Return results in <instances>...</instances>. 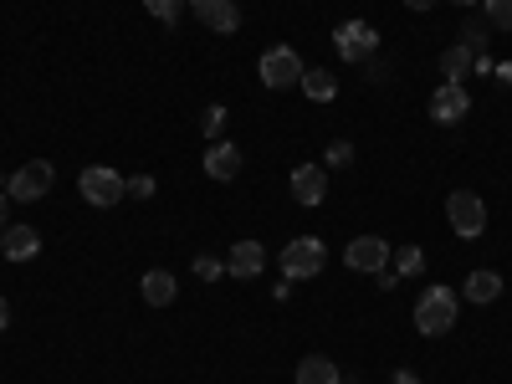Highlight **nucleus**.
Wrapping results in <instances>:
<instances>
[{
	"label": "nucleus",
	"instance_id": "1",
	"mask_svg": "<svg viewBox=\"0 0 512 384\" xmlns=\"http://www.w3.org/2000/svg\"><path fill=\"white\" fill-rule=\"evenodd\" d=\"M415 328L425 338H441L456 328V292L451 287H425L420 303H415Z\"/></svg>",
	"mask_w": 512,
	"mask_h": 384
},
{
	"label": "nucleus",
	"instance_id": "2",
	"mask_svg": "<svg viewBox=\"0 0 512 384\" xmlns=\"http://www.w3.org/2000/svg\"><path fill=\"white\" fill-rule=\"evenodd\" d=\"M446 221H451V231H456L461 241H477V236L487 231V205H482V195L451 190V195H446Z\"/></svg>",
	"mask_w": 512,
	"mask_h": 384
},
{
	"label": "nucleus",
	"instance_id": "3",
	"mask_svg": "<svg viewBox=\"0 0 512 384\" xmlns=\"http://www.w3.org/2000/svg\"><path fill=\"white\" fill-rule=\"evenodd\" d=\"M323 262H328V246H323L318 236H297V241H287V246H282V272H287L292 282L318 277V272H323Z\"/></svg>",
	"mask_w": 512,
	"mask_h": 384
},
{
	"label": "nucleus",
	"instance_id": "4",
	"mask_svg": "<svg viewBox=\"0 0 512 384\" xmlns=\"http://www.w3.org/2000/svg\"><path fill=\"white\" fill-rule=\"evenodd\" d=\"M256 72H262V82H267L272 93H282V88H297L308 67H303V57H297V47H267Z\"/></svg>",
	"mask_w": 512,
	"mask_h": 384
},
{
	"label": "nucleus",
	"instance_id": "5",
	"mask_svg": "<svg viewBox=\"0 0 512 384\" xmlns=\"http://www.w3.org/2000/svg\"><path fill=\"white\" fill-rule=\"evenodd\" d=\"M77 190H82V200H88V205L108 210V205H118V200L128 195V180L118 175V169H103V164H93V169H82Z\"/></svg>",
	"mask_w": 512,
	"mask_h": 384
},
{
	"label": "nucleus",
	"instance_id": "6",
	"mask_svg": "<svg viewBox=\"0 0 512 384\" xmlns=\"http://www.w3.org/2000/svg\"><path fill=\"white\" fill-rule=\"evenodd\" d=\"M52 185H57V169H52L47 159H31V164H21L16 175H11L6 195L21 200V205H31V200H41V195H52Z\"/></svg>",
	"mask_w": 512,
	"mask_h": 384
},
{
	"label": "nucleus",
	"instance_id": "7",
	"mask_svg": "<svg viewBox=\"0 0 512 384\" xmlns=\"http://www.w3.org/2000/svg\"><path fill=\"white\" fill-rule=\"evenodd\" d=\"M390 241L384 236H354L349 246H344V267H354V272H364V277H379L384 267H390Z\"/></svg>",
	"mask_w": 512,
	"mask_h": 384
},
{
	"label": "nucleus",
	"instance_id": "8",
	"mask_svg": "<svg viewBox=\"0 0 512 384\" xmlns=\"http://www.w3.org/2000/svg\"><path fill=\"white\" fill-rule=\"evenodd\" d=\"M333 41H338V57H344V62H369L374 52H379V31L369 26V21H344V26H338L333 31Z\"/></svg>",
	"mask_w": 512,
	"mask_h": 384
},
{
	"label": "nucleus",
	"instance_id": "9",
	"mask_svg": "<svg viewBox=\"0 0 512 384\" xmlns=\"http://www.w3.org/2000/svg\"><path fill=\"white\" fill-rule=\"evenodd\" d=\"M190 11L205 31H216V36H236L241 31V11H236V0H190Z\"/></svg>",
	"mask_w": 512,
	"mask_h": 384
},
{
	"label": "nucleus",
	"instance_id": "10",
	"mask_svg": "<svg viewBox=\"0 0 512 384\" xmlns=\"http://www.w3.org/2000/svg\"><path fill=\"white\" fill-rule=\"evenodd\" d=\"M466 113H472V98H466V88H461V82H441V88L431 93V118H436L441 128L461 123Z\"/></svg>",
	"mask_w": 512,
	"mask_h": 384
},
{
	"label": "nucleus",
	"instance_id": "11",
	"mask_svg": "<svg viewBox=\"0 0 512 384\" xmlns=\"http://www.w3.org/2000/svg\"><path fill=\"white\" fill-rule=\"evenodd\" d=\"M292 195H297V205H323V195H328V169H323V164H297V169H292Z\"/></svg>",
	"mask_w": 512,
	"mask_h": 384
},
{
	"label": "nucleus",
	"instance_id": "12",
	"mask_svg": "<svg viewBox=\"0 0 512 384\" xmlns=\"http://www.w3.org/2000/svg\"><path fill=\"white\" fill-rule=\"evenodd\" d=\"M262 267H267L262 241H236L226 256V277H262Z\"/></svg>",
	"mask_w": 512,
	"mask_h": 384
},
{
	"label": "nucleus",
	"instance_id": "13",
	"mask_svg": "<svg viewBox=\"0 0 512 384\" xmlns=\"http://www.w3.org/2000/svg\"><path fill=\"white\" fill-rule=\"evenodd\" d=\"M36 251H41L36 226H6L0 231V256H6V262H31Z\"/></svg>",
	"mask_w": 512,
	"mask_h": 384
},
{
	"label": "nucleus",
	"instance_id": "14",
	"mask_svg": "<svg viewBox=\"0 0 512 384\" xmlns=\"http://www.w3.org/2000/svg\"><path fill=\"white\" fill-rule=\"evenodd\" d=\"M205 175H210V180H221V185L236 180V175H241V149L226 144V139H216V144L205 149Z\"/></svg>",
	"mask_w": 512,
	"mask_h": 384
},
{
	"label": "nucleus",
	"instance_id": "15",
	"mask_svg": "<svg viewBox=\"0 0 512 384\" xmlns=\"http://www.w3.org/2000/svg\"><path fill=\"white\" fill-rule=\"evenodd\" d=\"M175 297H180V282H175V272H164V267L144 272V303H149V308H169Z\"/></svg>",
	"mask_w": 512,
	"mask_h": 384
},
{
	"label": "nucleus",
	"instance_id": "16",
	"mask_svg": "<svg viewBox=\"0 0 512 384\" xmlns=\"http://www.w3.org/2000/svg\"><path fill=\"white\" fill-rule=\"evenodd\" d=\"M461 292H466V303H477V308H482V303H497V297H502V277L482 267V272L466 277V287H461Z\"/></svg>",
	"mask_w": 512,
	"mask_h": 384
},
{
	"label": "nucleus",
	"instance_id": "17",
	"mask_svg": "<svg viewBox=\"0 0 512 384\" xmlns=\"http://www.w3.org/2000/svg\"><path fill=\"white\" fill-rule=\"evenodd\" d=\"M297 384H338V364L323 359V354H308L297 364Z\"/></svg>",
	"mask_w": 512,
	"mask_h": 384
},
{
	"label": "nucleus",
	"instance_id": "18",
	"mask_svg": "<svg viewBox=\"0 0 512 384\" xmlns=\"http://www.w3.org/2000/svg\"><path fill=\"white\" fill-rule=\"evenodd\" d=\"M303 93H308L313 103H328V98H338V77H333L328 67H308V72H303Z\"/></svg>",
	"mask_w": 512,
	"mask_h": 384
},
{
	"label": "nucleus",
	"instance_id": "19",
	"mask_svg": "<svg viewBox=\"0 0 512 384\" xmlns=\"http://www.w3.org/2000/svg\"><path fill=\"white\" fill-rule=\"evenodd\" d=\"M472 67H477V52H472V47H461V41L441 52V72H446V82H461Z\"/></svg>",
	"mask_w": 512,
	"mask_h": 384
},
{
	"label": "nucleus",
	"instance_id": "20",
	"mask_svg": "<svg viewBox=\"0 0 512 384\" xmlns=\"http://www.w3.org/2000/svg\"><path fill=\"white\" fill-rule=\"evenodd\" d=\"M420 267H425V251H420V246H395V251H390V272H395V277H415Z\"/></svg>",
	"mask_w": 512,
	"mask_h": 384
},
{
	"label": "nucleus",
	"instance_id": "21",
	"mask_svg": "<svg viewBox=\"0 0 512 384\" xmlns=\"http://www.w3.org/2000/svg\"><path fill=\"white\" fill-rule=\"evenodd\" d=\"M487 41H492V31H487L482 21H466V26H461V47H472L477 57H487Z\"/></svg>",
	"mask_w": 512,
	"mask_h": 384
},
{
	"label": "nucleus",
	"instance_id": "22",
	"mask_svg": "<svg viewBox=\"0 0 512 384\" xmlns=\"http://www.w3.org/2000/svg\"><path fill=\"white\" fill-rule=\"evenodd\" d=\"M144 11H149L154 21H164V26H175L180 11H185V0H144Z\"/></svg>",
	"mask_w": 512,
	"mask_h": 384
},
{
	"label": "nucleus",
	"instance_id": "23",
	"mask_svg": "<svg viewBox=\"0 0 512 384\" xmlns=\"http://www.w3.org/2000/svg\"><path fill=\"white\" fill-rule=\"evenodd\" d=\"M323 164H328V169H349V164H354V144H349V139H333L328 154H323Z\"/></svg>",
	"mask_w": 512,
	"mask_h": 384
},
{
	"label": "nucleus",
	"instance_id": "24",
	"mask_svg": "<svg viewBox=\"0 0 512 384\" xmlns=\"http://www.w3.org/2000/svg\"><path fill=\"white\" fill-rule=\"evenodd\" d=\"M482 6H487L492 31H512V0H482Z\"/></svg>",
	"mask_w": 512,
	"mask_h": 384
},
{
	"label": "nucleus",
	"instance_id": "25",
	"mask_svg": "<svg viewBox=\"0 0 512 384\" xmlns=\"http://www.w3.org/2000/svg\"><path fill=\"white\" fill-rule=\"evenodd\" d=\"M195 277L216 282V277H226V262H216V256H195Z\"/></svg>",
	"mask_w": 512,
	"mask_h": 384
},
{
	"label": "nucleus",
	"instance_id": "26",
	"mask_svg": "<svg viewBox=\"0 0 512 384\" xmlns=\"http://www.w3.org/2000/svg\"><path fill=\"white\" fill-rule=\"evenodd\" d=\"M200 128H205V134H210V139H216V134H221V128H226V108H221V103H216V108H205V118H200Z\"/></svg>",
	"mask_w": 512,
	"mask_h": 384
},
{
	"label": "nucleus",
	"instance_id": "27",
	"mask_svg": "<svg viewBox=\"0 0 512 384\" xmlns=\"http://www.w3.org/2000/svg\"><path fill=\"white\" fill-rule=\"evenodd\" d=\"M159 185H154V175H134V180H128V195H134V200H149Z\"/></svg>",
	"mask_w": 512,
	"mask_h": 384
},
{
	"label": "nucleus",
	"instance_id": "28",
	"mask_svg": "<svg viewBox=\"0 0 512 384\" xmlns=\"http://www.w3.org/2000/svg\"><path fill=\"white\" fill-rule=\"evenodd\" d=\"M6 328H11V303L0 297V333H6Z\"/></svg>",
	"mask_w": 512,
	"mask_h": 384
},
{
	"label": "nucleus",
	"instance_id": "29",
	"mask_svg": "<svg viewBox=\"0 0 512 384\" xmlns=\"http://www.w3.org/2000/svg\"><path fill=\"white\" fill-rule=\"evenodd\" d=\"M405 6H410V11H431V6H436V0H405Z\"/></svg>",
	"mask_w": 512,
	"mask_h": 384
},
{
	"label": "nucleus",
	"instance_id": "30",
	"mask_svg": "<svg viewBox=\"0 0 512 384\" xmlns=\"http://www.w3.org/2000/svg\"><path fill=\"white\" fill-rule=\"evenodd\" d=\"M6 205H11V195H0V231H6Z\"/></svg>",
	"mask_w": 512,
	"mask_h": 384
},
{
	"label": "nucleus",
	"instance_id": "31",
	"mask_svg": "<svg viewBox=\"0 0 512 384\" xmlns=\"http://www.w3.org/2000/svg\"><path fill=\"white\" fill-rule=\"evenodd\" d=\"M395 384H420V379L415 374H395Z\"/></svg>",
	"mask_w": 512,
	"mask_h": 384
},
{
	"label": "nucleus",
	"instance_id": "32",
	"mask_svg": "<svg viewBox=\"0 0 512 384\" xmlns=\"http://www.w3.org/2000/svg\"><path fill=\"white\" fill-rule=\"evenodd\" d=\"M451 6H477V0H451Z\"/></svg>",
	"mask_w": 512,
	"mask_h": 384
}]
</instances>
